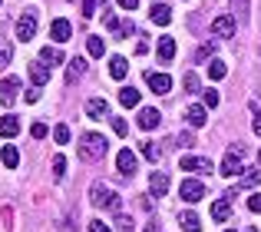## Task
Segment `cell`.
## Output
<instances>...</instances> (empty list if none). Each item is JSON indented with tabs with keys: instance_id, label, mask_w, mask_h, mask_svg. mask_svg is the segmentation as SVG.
<instances>
[{
	"instance_id": "cell-1",
	"label": "cell",
	"mask_w": 261,
	"mask_h": 232,
	"mask_svg": "<svg viewBox=\"0 0 261 232\" xmlns=\"http://www.w3.org/2000/svg\"><path fill=\"white\" fill-rule=\"evenodd\" d=\"M89 199H93L96 209H109V213H119V206H122V196L113 186H106V182H93L89 186Z\"/></svg>"
},
{
	"instance_id": "cell-2",
	"label": "cell",
	"mask_w": 261,
	"mask_h": 232,
	"mask_svg": "<svg viewBox=\"0 0 261 232\" xmlns=\"http://www.w3.org/2000/svg\"><path fill=\"white\" fill-rule=\"evenodd\" d=\"M106 149H109V140L99 133H86L83 143H80V156H83L86 163H102L106 159Z\"/></svg>"
},
{
	"instance_id": "cell-3",
	"label": "cell",
	"mask_w": 261,
	"mask_h": 232,
	"mask_svg": "<svg viewBox=\"0 0 261 232\" xmlns=\"http://www.w3.org/2000/svg\"><path fill=\"white\" fill-rule=\"evenodd\" d=\"M222 176H228V179H235V176L245 173V146L242 143H235V146L225 149V159H222V169H218Z\"/></svg>"
},
{
	"instance_id": "cell-4",
	"label": "cell",
	"mask_w": 261,
	"mask_h": 232,
	"mask_svg": "<svg viewBox=\"0 0 261 232\" xmlns=\"http://www.w3.org/2000/svg\"><path fill=\"white\" fill-rule=\"evenodd\" d=\"M116 169H119L126 179H133L136 169H139V156H136L129 146H126V149H119V153H116Z\"/></svg>"
},
{
	"instance_id": "cell-5",
	"label": "cell",
	"mask_w": 261,
	"mask_h": 232,
	"mask_svg": "<svg viewBox=\"0 0 261 232\" xmlns=\"http://www.w3.org/2000/svg\"><path fill=\"white\" fill-rule=\"evenodd\" d=\"M33 33H37V13H33V10H27L23 17L17 20V40H20V43H30V40H33Z\"/></svg>"
},
{
	"instance_id": "cell-6",
	"label": "cell",
	"mask_w": 261,
	"mask_h": 232,
	"mask_svg": "<svg viewBox=\"0 0 261 232\" xmlns=\"http://www.w3.org/2000/svg\"><path fill=\"white\" fill-rule=\"evenodd\" d=\"M178 169H189V173H198V176H205V173H212V159H205V156H182V163H178Z\"/></svg>"
},
{
	"instance_id": "cell-7",
	"label": "cell",
	"mask_w": 261,
	"mask_h": 232,
	"mask_svg": "<svg viewBox=\"0 0 261 232\" xmlns=\"http://www.w3.org/2000/svg\"><path fill=\"white\" fill-rule=\"evenodd\" d=\"M178 196H182L185 202H198L205 196V186L198 179H182V186H178Z\"/></svg>"
},
{
	"instance_id": "cell-8",
	"label": "cell",
	"mask_w": 261,
	"mask_h": 232,
	"mask_svg": "<svg viewBox=\"0 0 261 232\" xmlns=\"http://www.w3.org/2000/svg\"><path fill=\"white\" fill-rule=\"evenodd\" d=\"M146 83H149V90H152V93H159V97L172 90V80H169L166 73H155V70H149V73H146Z\"/></svg>"
},
{
	"instance_id": "cell-9",
	"label": "cell",
	"mask_w": 261,
	"mask_h": 232,
	"mask_svg": "<svg viewBox=\"0 0 261 232\" xmlns=\"http://www.w3.org/2000/svg\"><path fill=\"white\" fill-rule=\"evenodd\" d=\"M212 37H235V17H215L212 20Z\"/></svg>"
},
{
	"instance_id": "cell-10",
	"label": "cell",
	"mask_w": 261,
	"mask_h": 232,
	"mask_svg": "<svg viewBox=\"0 0 261 232\" xmlns=\"http://www.w3.org/2000/svg\"><path fill=\"white\" fill-rule=\"evenodd\" d=\"M17 90H20V80H17V77H7L4 83H0V103L10 106L13 100H17Z\"/></svg>"
},
{
	"instance_id": "cell-11",
	"label": "cell",
	"mask_w": 261,
	"mask_h": 232,
	"mask_svg": "<svg viewBox=\"0 0 261 232\" xmlns=\"http://www.w3.org/2000/svg\"><path fill=\"white\" fill-rule=\"evenodd\" d=\"M162 123V113L155 106H142L139 110V129H155Z\"/></svg>"
},
{
	"instance_id": "cell-12",
	"label": "cell",
	"mask_w": 261,
	"mask_h": 232,
	"mask_svg": "<svg viewBox=\"0 0 261 232\" xmlns=\"http://www.w3.org/2000/svg\"><path fill=\"white\" fill-rule=\"evenodd\" d=\"M70 33H73V27H70V20H53L50 24V37L57 40V43H66V40H70Z\"/></svg>"
},
{
	"instance_id": "cell-13",
	"label": "cell",
	"mask_w": 261,
	"mask_h": 232,
	"mask_svg": "<svg viewBox=\"0 0 261 232\" xmlns=\"http://www.w3.org/2000/svg\"><path fill=\"white\" fill-rule=\"evenodd\" d=\"M86 116L89 120H102V116H109V103H106V97H93L86 103Z\"/></svg>"
},
{
	"instance_id": "cell-14",
	"label": "cell",
	"mask_w": 261,
	"mask_h": 232,
	"mask_svg": "<svg viewBox=\"0 0 261 232\" xmlns=\"http://www.w3.org/2000/svg\"><path fill=\"white\" fill-rule=\"evenodd\" d=\"M30 80H33V86H46L50 83V66H46L43 60L30 63Z\"/></svg>"
},
{
	"instance_id": "cell-15",
	"label": "cell",
	"mask_w": 261,
	"mask_h": 232,
	"mask_svg": "<svg viewBox=\"0 0 261 232\" xmlns=\"http://www.w3.org/2000/svg\"><path fill=\"white\" fill-rule=\"evenodd\" d=\"M228 216H231V196L215 199V206H212V219H215V222H225Z\"/></svg>"
},
{
	"instance_id": "cell-16",
	"label": "cell",
	"mask_w": 261,
	"mask_h": 232,
	"mask_svg": "<svg viewBox=\"0 0 261 232\" xmlns=\"http://www.w3.org/2000/svg\"><path fill=\"white\" fill-rule=\"evenodd\" d=\"M185 120H189V126H205V123H208V110H205V106H189V110H185Z\"/></svg>"
},
{
	"instance_id": "cell-17",
	"label": "cell",
	"mask_w": 261,
	"mask_h": 232,
	"mask_svg": "<svg viewBox=\"0 0 261 232\" xmlns=\"http://www.w3.org/2000/svg\"><path fill=\"white\" fill-rule=\"evenodd\" d=\"M258 179H261V169H245V173H242V179L235 182V189H231L228 196H235L238 189H251V186H258Z\"/></svg>"
},
{
	"instance_id": "cell-18",
	"label": "cell",
	"mask_w": 261,
	"mask_h": 232,
	"mask_svg": "<svg viewBox=\"0 0 261 232\" xmlns=\"http://www.w3.org/2000/svg\"><path fill=\"white\" fill-rule=\"evenodd\" d=\"M166 189H169V176L166 173H152L149 176V193L159 199V196H166Z\"/></svg>"
},
{
	"instance_id": "cell-19",
	"label": "cell",
	"mask_w": 261,
	"mask_h": 232,
	"mask_svg": "<svg viewBox=\"0 0 261 232\" xmlns=\"http://www.w3.org/2000/svg\"><path fill=\"white\" fill-rule=\"evenodd\" d=\"M149 17H152V24H159V27H169V24H172V13H169L166 4H152Z\"/></svg>"
},
{
	"instance_id": "cell-20",
	"label": "cell",
	"mask_w": 261,
	"mask_h": 232,
	"mask_svg": "<svg viewBox=\"0 0 261 232\" xmlns=\"http://www.w3.org/2000/svg\"><path fill=\"white\" fill-rule=\"evenodd\" d=\"M126 73H129L126 57H109V77L113 80H126Z\"/></svg>"
},
{
	"instance_id": "cell-21",
	"label": "cell",
	"mask_w": 261,
	"mask_h": 232,
	"mask_svg": "<svg viewBox=\"0 0 261 232\" xmlns=\"http://www.w3.org/2000/svg\"><path fill=\"white\" fill-rule=\"evenodd\" d=\"M17 133H20V120L17 116H0V136L10 140V136H17Z\"/></svg>"
},
{
	"instance_id": "cell-22",
	"label": "cell",
	"mask_w": 261,
	"mask_h": 232,
	"mask_svg": "<svg viewBox=\"0 0 261 232\" xmlns=\"http://www.w3.org/2000/svg\"><path fill=\"white\" fill-rule=\"evenodd\" d=\"M83 73H86V60H83V57H73L70 66H66V83H73V80L83 77Z\"/></svg>"
},
{
	"instance_id": "cell-23",
	"label": "cell",
	"mask_w": 261,
	"mask_h": 232,
	"mask_svg": "<svg viewBox=\"0 0 261 232\" xmlns=\"http://www.w3.org/2000/svg\"><path fill=\"white\" fill-rule=\"evenodd\" d=\"M172 57H175V40L172 37H159V60L169 63Z\"/></svg>"
},
{
	"instance_id": "cell-24",
	"label": "cell",
	"mask_w": 261,
	"mask_h": 232,
	"mask_svg": "<svg viewBox=\"0 0 261 232\" xmlns=\"http://www.w3.org/2000/svg\"><path fill=\"white\" fill-rule=\"evenodd\" d=\"M178 222H182L185 232H202V219H198L195 213H182V216H178Z\"/></svg>"
},
{
	"instance_id": "cell-25",
	"label": "cell",
	"mask_w": 261,
	"mask_h": 232,
	"mask_svg": "<svg viewBox=\"0 0 261 232\" xmlns=\"http://www.w3.org/2000/svg\"><path fill=\"white\" fill-rule=\"evenodd\" d=\"M40 60H43V63H46V66L53 70L57 63H63V53H60L57 47H43V53H40Z\"/></svg>"
},
{
	"instance_id": "cell-26",
	"label": "cell",
	"mask_w": 261,
	"mask_h": 232,
	"mask_svg": "<svg viewBox=\"0 0 261 232\" xmlns=\"http://www.w3.org/2000/svg\"><path fill=\"white\" fill-rule=\"evenodd\" d=\"M119 103H122V106H139V90H133V86H122V90H119Z\"/></svg>"
},
{
	"instance_id": "cell-27",
	"label": "cell",
	"mask_w": 261,
	"mask_h": 232,
	"mask_svg": "<svg viewBox=\"0 0 261 232\" xmlns=\"http://www.w3.org/2000/svg\"><path fill=\"white\" fill-rule=\"evenodd\" d=\"M139 153H142V156H146V159H149V163H159V156H162V149H159V146H155V143H149V140H146V143H139Z\"/></svg>"
},
{
	"instance_id": "cell-28",
	"label": "cell",
	"mask_w": 261,
	"mask_h": 232,
	"mask_svg": "<svg viewBox=\"0 0 261 232\" xmlns=\"http://www.w3.org/2000/svg\"><path fill=\"white\" fill-rule=\"evenodd\" d=\"M0 159H4V166H7V169H17V163H20V153H17V146H4Z\"/></svg>"
},
{
	"instance_id": "cell-29",
	"label": "cell",
	"mask_w": 261,
	"mask_h": 232,
	"mask_svg": "<svg viewBox=\"0 0 261 232\" xmlns=\"http://www.w3.org/2000/svg\"><path fill=\"white\" fill-rule=\"evenodd\" d=\"M86 50H89V57H102V53H106V43H102L99 37H89L86 40Z\"/></svg>"
},
{
	"instance_id": "cell-30",
	"label": "cell",
	"mask_w": 261,
	"mask_h": 232,
	"mask_svg": "<svg viewBox=\"0 0 261 232\" xmlns=\"http://www.w3.org/2000/svg\"><path fill=\"white\" fill-rule=\"evenodd\" d=\"M225 73H228V66H225V63H218V60H215V63H208V77L212 80H225Z\"/></svg>"
},
{
	"instance_id": "cell-31",
	"label": "cell",
	"mask_w": 261,
	"mask_h": 232,
	"mask_svg": "<svg viewBox=\"0 0 261 232\" xmlns=\"http://www.w3.org/2000/svg\"><path fill=\"white\" fill-rule=\"evenodd\" d=\"M102 24L109 27V30L116 33V27H119V20H116V13H113V7H102Z\"/></svg>"
},
{
	"instance_id": "cell-32",
	"label": "cell",
	"mask_w": 261,
	"mask_h": 232,
	"mask_svg": "<svg viewBox=\"0 0 261 232\" xmlns=\"http://www.w3.org/2000/svg\"><path fill=\"white\" fill-rule=\"evenodd\" d=\"M53 140H57L60 146H66V143H70V126H63V123H60V126L53 129Z\"/></svg>"
},
{
	"instance_id": "cell-33",
	"label": "cell",
	"mask_w": 261,
	"mask_h": 232,
	"mask_svg": "<svg viewBox=\"0 0 261 232\" xmlns=\"http://www.w3.org/2000/svg\"><path fill=\"white\" fill-rule=\"evenodd\" d=\"M182 86H185V93H198V77H195V73H185Z\"/></svg>"
},
{
	"instance_id": "cell-34",
	"label": "cell",
	"mask_w": 261,
	"mask_h": 232,
	"mask_svg": "<svg viewBox=\"0 0 261 232\" xmlns=\"http://www.w3.org/2000/svg\"><path fill=\"white\" fill-rule=\"evenodd\" d=\"M116 33H119L122 40H126V37H133V33H136V24H133V20H122V24L116 27Z\"/></svg>"
},
{
	"instance_id": "cell-35",
	"label": "cell",
	"mask_w": 261,
	"mask_h": 232,
	"mask_svg": "<svg viewBox=\"0 0 261 232\" xmlns=\"http://www.w3.org/2000/svg\"><path fill=\"white\" fill-rule=\"evenodd\" d=\"M46 133H50V129H46V123H33V126H30V136H33V140H46Z\"/></svg>"
},
{
	"instance_id": "cell-36",
	"label": "cell",
	"mask_w": 261,
	"mask_h": 232,
	"mask_svg": "<svg viewBox=\"0 0 261 232\" xmlns=\"http://www.w3.org/2000/svg\"><path fill=\"white\" fill-rule=\"evenodd\" d=\"M175 146H178V149H189V146H195L192 133H178V136H175Z\"/></svg>"
},
{
	"instance_id": "cell-37",
	"label": "cell",
	"mask_w": 261,
	"mask_h": 232,
	"mask_svg": "<svg viewBox=\"0 0 261 232\" xmlns=\"http://www.w3.org/2000/svg\"><path fill=\"white\" fill-rule=\"evenodd\" d=\"M63 173H66V159H63V156H53V176L60 179Z\"/></svg>"
},
{
	"instance_id": "cell-38",
	"label": "cell",
	"mask_w": 261,
	"mask_h": 232,
	"mask_svg": "<svg viewBox=\"0 0 261 232\" xmlns=\"http://www.w3.org/2000/svg\"><path fill=\"white\" fill-rule=\"evenodd\" d=\"M202 106H205V110H215V106H218V93L215 90H205V103Z\"/></svg>"
},
{
	"instance_id": "cell-39",
	"label": "cell",
	"mask_w": 261,
	"mask_h": 232,
	"mask_svg": "<svg viewBox=\"0 0 261 232\" xmlns=\"http://www.w3.org/2000/svg\"><path fill=\"white\" fill-rule=\"evenodd\" d=\"M113 129H116L119 136H126V133H129V126H126V120H122V116H113Z\"/></svg>"
},
{
	"instance_id": "cell-40",
	"label": "cell",
	"mask_w": 261,
	"mask_h": 232,
	"mask_svg": "<svg viewBox=\"0 0 261 232\" xmlns=\"http://www.w3.org/2000/svg\"><path fill=\"white\" fill-rule=\"evenodd\" d=\"M116 226H119V232H133V219L129 216H116Z\"/></svg>"
},
{
	"instance_id": "cell-41",
	"label": "cell",
	"mask_w": 261,
	"mask_h": 232,
	"mask_svg": "<svg viewBox=\"0 0 261 232\" xmlns=\"http://www.w3.org/2000/svg\"><path fill=\"white\" fill-rule=\"evenodd\" d=\"M96 10H99V7H96V0H83V17H93Z\"/></svg>"
},
{
	"instance_id": "cell-42",
	"label": "cell",
	"mask_w": 261,
	"mask_h": 232,
	"mask_svg": "<svg viewBox=\"0 0 261 232\" xmlns=\"http://www.w3.org/2000/svg\"><path fill=\"white\" fill-rule=\"evenodd\" d=\"M248 209H251V213H261V193L258 196H248Z\"/></svg>"
},
{
	"instance_id": "cell-43",
	"label": "cell",
	"mask_w": 261,
	"mask_h": 232,
	"mask_svg": "<svg viewBox=\"0 0 261 232\" xmlns=\"http://www.w3.org/2000/svg\"><path fill=\"white\" fill-rule=\"evenodd\" d=\"M89 232H113V229H109V226H106V222H99V219H93V222H89Z\"/></svg>"
},
{
	"instance_id": "cell-44",
	"label": "cell",
	"mask_w": 261,
	"mask_h": 232,
	"mask_svg": "<svg viewBox=\"0 0 261 232\" xmlns=\"http://www.w3.org/2000/svg\"><path fill=\"white\" fill-rule=\"evenodd\" d=\"M116 7H122V10H136L139 0H116Z\"/></svg>"
},
{
	"instance_id": "cell-45",
	"label": "cell",
	"mask_w": 261,
	"mask_h": 232,
	"mask_svg": "<svg viewBox=\"0 0 261 232\" xmlns=\"http://www.w3.org/2000/svg\"><path fill=\"white\" fill-rule=\"evenodd\" d=\"M231 7H235V10L242 13V17H245V13H248V0H231Z\"/></svg>"
},
{
	"instance_id": "cell-46",
	"label": "cell",
	"mask_w": 261,
	"mask_h": 232,
	"mask_svg": "<svg viewBox=\"0 0 261 232\" xmlns=\"http://www.w3.org/2000/svg\"><path fill=\"white\" fill-rule=\"evenodd\" d=\"M7 60H10V47H7V43H0V66H4Z\"/></svg>"
},
{
	"instance_id": "cell-47",
	"label": "cell",
	"mask_w": 261,
	"mask_h": 232,
	"mask_svg": "<svg viewBox=\"0 0 261 232\" xmlns=\"http://www.w3.org/2000/svg\"><path fill=\"white\" fill-rule=\"evenodd\" d=\"M27 100H30V103H37V100H40V86H33V90H27Z\"/></svg>"
},
{
	"instance_id": "cell-48",
	"label": "cell",
	"mask_w": 261,
	"mask_h": 232,
	"mask_svg": "<svg viewBox=\"0 0 261 232\" xmlns=\"http://www.w3.org/2000/svg\"><path fill=\"white\" fill-rule=\"evenodd\" d=\"M212 50H215V47H212V43H208V47H202V50H198V60H205V57H212Z\"/></svg>"
},
{
	"instance_id": "cell-49",
	"label": "cell",
	"mask_w": 261,
	"mask_h": 232,
	"mask_svg": "<svg viewBox=\"0 0 261 232\" xmlns=\"http://www.w3.org/2000/svg\"><path fill=\"white\" fill-rule=\"evenodd\" d=\"M251 129H255V133H258V136H261V113H258V116H255V120H251Z\"/></svg>"
},
{
	"instance_id": "cell-50",
	"label": "cell",
	"mask_w": 261,
	"mask_h": 232,
	"mask_svg": "<svg viewBox=\"0 0 261 232\" xmlns=\"http://www.w3.org/2000/svg\"><path fill=\"white\" fill-rule=\"evenodd\" d=\"M146 232H159V222H149V226H146Z\"/></svg>"
},
{
	"instance_id": "cell-51",
	"label": "cell",
	"mask_w": 261,
	"mask_h": 232,
	"mask_svg": "<svg viewBox=\"0 0 261 232\" xmlns=\"http://www.w3.org/2000/svg\"><path fill=\"white\" fill-rule=\"evenodd\" d=\"M225 232H235V229H225Z\"/></svg>"
},
{
	"instance_id": "cell-52",
	"label": "cell",
	"mask_w": 261,
	"mask_h": 232,
	"mask_svg": "<svg viewBox=\"0 0 261 232\" xmlns=\"http://www.w3.org/2000/svg\"><path fill=\"white\" fill-rule=\"evenodd\" d=\"M0 4H4V0H0Z\"/></svg>"
}]
</instances>
